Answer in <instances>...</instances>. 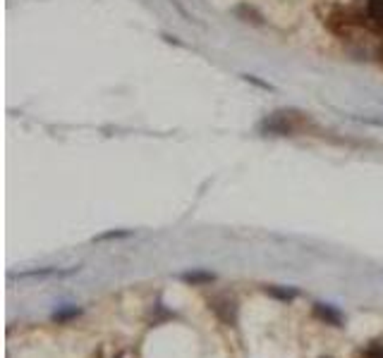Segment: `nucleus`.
Wrapping results in <instances>:
<instances>
[{
	"label": "nucleus",
	"instance_id": "nucleus-1",
	"mask_svg": "<svg viewBox=\"0 0 383 358\" xmlns=\"http://www.w3.org/2000/svg\"><path fill=\"white\" fill-rule=\"evenodd\" d=\"M366 5V17L379 31H383V0H364Z\"/></svg>",
	"mask_w": 383,
	"mask_h": 358
},
{
	"label": "nucleus",
	"instance_id": "nucleus-2",
	"mask_svg": "<svg viewBox=\"0 0 383 358\" xmlns=\"http://www.w3.org/2000/svg\"><path fill=\"white\" fill-rule=\"evenodd\" d=\"M362 358H383V349H369Z\"/></svg>",
	"mask_w": 383,
	"mask_h": 358
},
{
	"label": "nucleus",
	"instance_id": "nucleus-3",
	"mask_svg": "<svg viewBox=\"0 0 383 358\" xmlns=\"http://www.w3.org/2000/svg\"><path fill=\"white\" fill-rule=\"evenodd\" d=\"M185 279H189V282H199V279H211V275H185Z\"/></svg>",
	"mask_w": 383,
	"mask_h": 358
}]
</instances>
